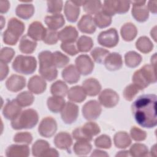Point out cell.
<instances>
[{
	"mask_svg": "<svg viewBox=\"0 0 157 157\" xmlns=\"http://www.w3.org/2000/svg\"><path fill=\"white\" fill-rule=\"evenodd\" d=\"M156 98L154 94H142L132 104L133 117L140 126L150 129L156 126Z\"/></svg>",
	"mask_w": 157,
	"mask_h": 157,
	"instance_id": "6da1fadb",
	"label": "cell"
},
{
	"mask_svg": "<svg viewBox=\"0 0 157 157\" xmlns=\"http://www.w3.org/2000/svg\"><path fill=\"white\" fill-rule=\"evenodd\" d=\"M132 80L140 90L147 88L150 83H156V66L152 64L144 65L134 73Z\"/></svg>",
	"mask_w": 157,
	"mask_h": 157,
	"instance_id": "7a4b0ae2",
	"label": "cell"
},
{
	"mask_svg": "<svg viewBox=\"0 0 157 157\" xmlns=\"http://www.w3.org/2000/svg\"><path fill=\"white\" fill-rule=\"evenodd\" d=\"M39 72L42 78L52 81L56 78L58 71L53 62V53L48 50L41 52L39 55Z\"/></svg>",
	"mask_w": 157,
	"mask_h": 157,
	"instance_id": "3957f363",
	"label": "cell"
},
{
	"mask_svg": "<svg viewBox=\"0 0 157 157\" xmlns=\"http://www.w3.org/2000/svg\"><path fill=\"white\" fill-rule=\"evenodd\" d=\"M38 120L39 115L37 111L28 109L21 112L15 119L12 120L11 126L15 130L31 129L37 124Z\"/></svg>",
	"mask_w": 157,
	"mask_h": 157,
	"instance_id": "277c9868",
	"label": "cell"
},
{
	"mask_svg": "<svg viewBox=\"0 0 157 157\" xmlns=\"http://www.w3.org/2000/svg\"><path fill=\"white\" fill-rule=\"evenodd\" d=\"M24 23L16 18H10L7 24V28L2 34L3 42L9 45H15L19 37L25 31Z\"/></svg>",
	"mask_w": 157,
	"mask_h": 157,
	"instance_id": "5b68a950",
	"label": "cell"
},
{
	"mask_svg": "<svg viewBox=\"0 0 157 157\" xmlns=\"http://www.w3.org/2000/svg\"><path fill=\"white\" fill-rule=\"evenodd\" d=\"M12 66L15 72L29 75L35 72L37 67V61L34 56L20 55L15 58Z\"/></svg>",
	"mask_w": 157,
	"mask_h": 157,
	"instance_id": "8992f818",
	"label": "cell"
},
{
	"mask_svg": "<svg viewBox=\"0 0 157 157\" xmlns=\"http://www.w3.org/2000/svg\"><path fill=\"white\" fill-rule=\"evenodd\" d=\"M101 129L99 126L94 122L86 123L82 127L77 128L72 131L73 138L77 140L90 142L93 136L99 134Z\"/></svg>",
	"mask_w": 157,
	"mask_h": 157,
	"instance_id": "52a82bcc",
	"label": "cell"
},
{
	"mask_svg": "<svg viewBox=\"0 0 157 157\" xmlns=\"http://www.w3.org/2000/svg\"><path fill=\"white\" fill-rule=\"evenodd\" d=\"M98 43L105 47L112 48L115 47L119 42V36L115 28H112L102 31L98 36Z\"/></svg>",
	"mask_w": 157,
	"mask_h": 157,
	"instance_id": "ba28073f",
	"label": "cell"
},
{
	"mask_svg": "<svg viewBox=\"0 0 157 157\" xmlns=\"http://www.w3.org/2000/svg\"><path fill=\"white\" fill-rule=\"evenodd\" d=\"M130 2L133 5L131 13L134 18L140 23L147 21L149 17V12L147 6L145 5L146 1H132Z\"/></svg>",
	"mask_w": 157,
	"mask_h": 157,
	"instance_id": "9c48e42d",
	"label": "cell"
},
{
	"mask_svg": "<svg viewBox=\"0 0 157 157\" xmlns=\"http://www.w3.org/2000/svg\"><path fill=\"white\" fill-rule=\"evenodd\" d=\"M57 130V123L56 120L51 117H47L40 121L38 131L39 134L44 137H51Z\"/></svg>",
	"mask_w": 157,
	"mask_h": 157,
	"instance_id": "30bf717a",
	"label": "cell"
},
{
	"mask_svg": "<svg viewBox=\"0 0 157 157\" xmlns=\"http://www.w3.org/2000/svg\"><path fill=\"white\" fill-rule=\"evenodd\" d=\"M78 115V107L76 104L71 102L65 103L61 111V117L64 123L66 124L73 123L77 119Z\"/></svg>",
	"mask_w": 157,
	"mask_h": 157,
	"instance_id": "8fae6325",
	"label": "cell"
},
{
	"mask_svg": "<svg viewBox=\"0 0 157 157\" xmlns=\"http://www.w3.org/2000/svg\"><path fill=\"white\" fill-rule=\"evenodd\" d=\"M101 107L98 102L95 100L88 101L82 107V114L88 120H96L101 115Z\"/></svg>",
	"mask_w": 157,
	"mask_h": 157,
	"instance_id": "7c38bea8",
	"label": "cell"
},
{
	"mask_svg": "<svg viewBox=\"0 0 157 157\" xmlns=\"http://www.w3.org/2000/svg\"><path fill=\"white\" fill-rule=\"evenodd\" d=\"M75 67L80 74L87 75L90 74L94 69V63L87 55H80L75 60Z\"/></svg>",
	"mask_w": 157,
	"mask_h": 157,
	"instance_id": "4fadbf2b",
	"label": "cell"
},
{
	"mask_svg": "<svg viewBox=\"0 0 157 157\" xmlns=\"http://www.w3.org/2000/svg\"><path fill=\"white\" fill-rule=\"evenodd\" d=\"M99 103L107 108H112L117 105L119 101V96L116 91L112 89H105L99 94Z\"/></svg>",
	"mask_w": 157,
	"mask_h": 157,
	"instance_id": "5bb4252c",
	"label": "cell"
},
{
	"mask_svg": "<svg viewBox=\"0 0 157 157\" xmlns=\"http://www.w3.org/2000/svg\"><path fill=\"white\" fill-rule=\"evenodd\" d=\"M21 107L16 99L8 101L3 108L2 115L6 119L12 120L20 113Z\"/></svg>",
	"mask_w": 157,
	"mask_h": 157,
	"instance_id": "9a60e30c",
	"label": "cell"
},
{
	"mask_svg": "<svg viewBox=\"0 0 157 157\" xmlns=\"http://www.w3.org/2000/svg\"><path fill=\"white\" fill-rule=\"evenodd\" d=\"M26 85V78L23 76L13 74L6 82L7 89L12 92H18Z\"/></svg>",
	"mask_w": 157,
	"mask_h": 157,
	"instance_id": "2e32d148",
	"label": "cell"
},
{
	"mask_svg": "<svg viewBox=\"0 0 157 157\" xmlns=\"http://www.w3.org/2000/svg\"><path fill=\"white\" fill-rule=\"evenodd\" d=\"M55 145L61 150H64L71 153V147L72 144V139L71 135L66 132H60L56 135L54 139Z\"/></svg>",
	"mask_w": 157,
	"mask_h": 157,
	"instance_id": "e0dca14e",
	"label": "cell"
},
{
	"mask_svg": "<svg viewBox=\"0 0 157 157\" xmlns=\"http://www.w3.org/2000/svg\"><path fill=\"white\" fill-rule=\"evenodd\" d=\"M104 64L106 69L110 71H115L120 69L123 66L121 56L116 52L109 53L105 58Z\"/></svg>",
	"mask_w": 157,
	"mask_h": 157,
	"instance_id": "ac0fdd59",
	"label": "cell"
},
{
	"mask_svg": "<svg viewBox=\"0 0 157 157\" xmlns=\"http://www.w3.org/2000/svg\"><path fill=\"white\" fill-rule=\"evenodd\" d=\"M47 83L45 79L39 75H34L31 77L28 81V88L33 93L38 94L45 91Z\"/></svg>",
	"mask_w": 157,
	"mask_h": 157,
	"instance_id": "d6986e66",
	"label": "cell"
},
{
	"mask_svg": "<svg viewBox=\"0 0 157 157\" xmlns=\"http://www.w3.org/2000/svg\"><path fill=\"white\" fill-rule=\"evenodd\" d=\"M78 29L83 33L93 34L96 29L94 18L90 15H84L77 23Z\"/></svg>",
	"mask_w": 157,
	"mask_h": 157,
	"instance_id": "ffe728a7",
	"label": "cell"
},
{
	"mask_svg": "<svg viewBox=\"0 0 157 157\" xmlns=\"http://www.w3.org/2000/svg\"><path fill=\"white\" fill-rule=\"evenodd\" d=\"M29 153V148L27 144H13L9 146L6 150V155L8 157H27Z\"/></svg>",
	"mask_w": 157,
	"mask_h": 157,
	"instance_id": "44dd1931",
	"label": "cell"
},
{
	"mask_svg": "<svg viewBox=\"0 0 157 157\" xmlns=\"http://www.w3.org/2000/svg\"><path fill=\"white\" fill-rule=\"evenodd\" d=\"M45 29L40 21H33L28 27L27 35L36 41L42 40L45 34Z\"/></svg>",
	"mask_w": 157,
	"mask_h": 157,
	"instance_id": "7402d4cb",
	"label": "cell"
},
{
	"mask_svg": "<svg viewBox=\"0 0 157 157\" xmlns=\"http://www.w3.org/2000/svg\"><path fill=\"white\" fill-rule=\"evenodd\" d=\"M64 12L67 20L71 23L75 22L80 14V7L74 1H67L64 5Z\"/></svg>",
	"mask_w": 157,
	"mask_h": 157,
	"instance_id": "603a6c76",
	"label": "cell"
},
{
	"mask_svg": "<svg viewBox=\"0 0 157 157\" xmlns=\"http://www.w3.org/2000/svg\"><path fill=\"white\" fill-rule=\"evenodd\" d=\"M78 36V31L72 26H66L58 32V39L62 42H75Z\"/></svg>",
	"mask_w": 157,
	"mask_h": 157,
	"instance_id": "cb8c5ba5",
	"label": "cell"
},
{
	"mask_svg": "<svg viewBox=\"0 0 157 157\" xmlns=\"http://www.w3.org/2000/svg\"><path fill=\"white\" fill-rule=\"evenodd\" d=\"M82 87L86 94L90 96H95L101 90V85L99 81L94 78L85 80L82 83Z\"/></svg>",
	"mask_w": 157,
	"mask_h": 157,
	"instance_id": "d4e9b609",
	"label": "cell"
},
{
	"mask_svg": "<svg viewBox=\"0 0 157 157\" xmlns=\"http://www.w3.org/2000/svg\"><path fill=\"white\" fill-rule=\"evenodd\" d=\"M62 77L67 83L73 84L77 83L80 79V73L75 66L70 64L64 68L61 74Z\"/></svg>",
	"mask_w": 157,
	"mask_h": 157,
	"instance_id": "484cf974",
	"label": "cell"
},
{
	"mask_svg": "<svg viewBox=\"0 0 157 157\" xmlns=\"http://www.w3.org/2000/svg\"><path fill=\"white\" fill-rule=\"evenodd\" d=\"M44 21L48 26V28L55 31L61 28L65 23L64 17L61 13L46 16L45 17Z\"/></svg>",
	"mask_w": 157,
	"mask_h": 157,
	"instance_id": "4316f807",
	"label": "cell"
},
{
	"mask_svg": "<svg viewBox=\"0 0 157 157\" xmlns=\"http://www.w3.org/2000/svg\"><path fill=\"white\" fill-rule=\"evenodd\" d=\"M36 47V41L31 39L26 34L24 35L21 37L18 48L21 53L25 54H30L34 52Z\"/></svg>",
	"mask_w": 157,
	"mask_h": 157,
	"instance_id": "83f0119b",
	"label": "cell"
},
{
	"mask_svg": "<svg viewBox=\"0 0 157 157\" xmlns=\"http://www.w3.org/2000/svg\"><path fill=\"white\" fill-rule=\"evenodd\" d=\"M67 98L71 101L75 102H82L86 97V94L83 87L74 86L71 87L67 91Z\"/></svg>",
	"mask_w": 157,
	"mask_h": 157,
	"instance_id": "f1b7e54d",
	"label": "cell"
},
{
	"mask_svg": "<svg viewBox=\"0 0 157 157\" xmlns=\"http://www.w3.org/2000/svg\"><path fill=\"white\" fill-rule=\"evenodd\" d=\"M121 36L125 41H131L135 39L137 34V29L136 26L131 23L124 24L120 29Z\"/></svg>",
	"mask_w": 157,
	"mask_h": 157,
	"instance_id": "f546056e",
	"label": "cell"
},
{
	"mask_svg": "<svg viewBox=\"0 0 157 157\" xmlns=\"http://www.w3.org/2000/svg\"><path fill=\"white\" fill-rule=\"evenodd\" d=\"M34 13V7L31 4H21L17 6L15 10L16 15L20 18L28 20Z\"/></svg>",
	"mask_w": 157,
	"mask_h": 157,
	"instance_id": "4dcf8cb0",
	"label": "cell"
},
{
	"mask_svg": "<svg viewBox=\"0 0 157 157\" xmlns=\"http://www.w3.org/2000/svg\"><path fill=\"white\" fill-rule=\"evenodd\" d=\"M47 104L51 112L56 113L61 111L65 104V100L63 97L53 96L47 99Z\"/></svg>",
	"mask_w": 157,
	"mask_h": 157,
	"instance_id": "1f68e13d",
	"label": "cell"
},
{
	"mask_svg": "<svg viewBox=\"0 0 157 157\" xmlns=\"http://www.w3.org/2000/svg\"><path fill=\"white\" fill-rule=\"evenodd\" d=\"M113 142L117 148H126L131 144V139L126 132L120 131L114 135Z\"/></svg>",
	"mask_w": 157,
	"mask_h": 157,
	"instance_id": "d6a6232c",
	"label": "cell"
},
{
	"mask_svg": "<svg viewBox=\"0 0 157 157\" xmlns=\"http://www.w3.org/2000/svg\"><path fill=\"white\" fill-rule=\"evenodd\" d=\"M50 148L47 141L39 139L34 142L32 146V153L34 156H44V154Z\"/></svg>",
	"mask_w": 157,
	"mask_h": 157,
	"instance_id": "836d02e7",
	"label": "cell"
},
{
	"mask_svg": "<svg viewBox=\"0 0 157 157\" xmlns=\"http://www.w3.org/2000/svg\"><path fill=\"white\" fill-rule=\"evenodd\" d=\"M142 60L140 54L134 52L129 51L124 55V61L126 65L131 68H134L139 66Z\"/></svg>",
	"mask_w": 157,
	"mask_h": 157,
	"instance_id": "e575fe53",
	"label": "cell"
},
{
	"mask_svg": "<svg viewBox=\"0 0 157 157\" xmlns=\"http://www.w3.org/2000/svg\"><path fill=\"white\" fill-rule=\"evenodd\" d=\"M50 91L53 96L64 97L68 91V88L65 82L62 80H57L50 87Z\"/></svg>",
	"mask_w": 157,
	"mask_h": 157,
	"instance_id": "d590c367",
	"label": "cell"
},
{
	"mask_svg": "<svg viewBox=\"0 0 157 157\" xmlns=\"http://www.w3.org/2000/svg\"><path fill=\"white\" fill-rule=\"evenodd\" d=\"M136 47L140 52L148 53L153 50V44L147 36H141L137 40Z\"/></svg>",
	"mask_w": 157,
	"mask_h": 157,
	"instance_id": "8d00e7d4",
	"label": "cell"
},
{
	"mask_svg": "<svg viewBox=\"0 0 157 157\" xmlns=\"http://www.w3.org/2000/svg\"><path fill=\"white\" fill-rule=\"evenodd\" d=\"M102 6L100 1H84L83 9L88 15H96L101 10Z\"/></svg>",
	"mask_w": 157,
	"mask_h": 157,
	"instance_id": "74e56055",
	"label": "cell"
},
{
	"mask_svg": "<svg viewBox=\"0 0 157 157\" xmlns=\"http://www.w3.org/2000/svg\"><path fill=\"white\" fill-rule=\"evenodd\" d=\"M77 47L79 52H89L93 46V41L92 39L86 36H82L77 40Z\"/></svg>",
	"mask_w": 157,
	"mask_h": 157,
	"instance_id": "f35d334b",
	"label": "cell"
},
{
	"mask_svg": "<svg viewBox=\"0 0 157 157\" xmlns=\"http://www.w3.org/2000/svg\"><path fill=\"white\" fill-rule=\"evenodd\" d=\"M92 145L87 141L77 140L73 147L74 153L77 155H86L91 150Z\"/></svg>",
	"mask_w": 157,
	"mask_h": 157,
	"instance_id": "ab89813d",
	"label": "cell"
},
{
	"mask_svg": "<svg viewBox=\"0 0 157 157\" xmlns=\"http://www.w3.org/2000/svg\"><path fill=\"white\" fill-rule=\"evenodd\" d=\"M94 21L96 26L99 28H104L110 25L112 23V17L104 13L101 10L94 15Z\"/></svg>",
	"mask_w": 157,
	"mask_h": 157,
	"instance_id": "60d3db41",
	"label": "cell"
},
{
	"mask_svg": "<svg viewBox=\"0 0 157 157\" xmlns=\"http://www.w3.org/2000/svg\"><path fill=\"white\" fill-rule=\"evenodd\" d=\"M16 100L20 106L28 107L33 103L34 98L31 93L28 91H25L17 95Z\"/></svg>",
	"mask_w": 157,
	"mask_h": 157,
	"instance_id": "b9f144b4",
	"label": "cell"
},
{
	"mask_svg": "<svg viewBox=\"0 0 157 157\" xmlns=\"http://www.w3.org/2000/svg\"><path fill=\"white\" fill-rule=\"evenodd\" d=\"M128 152L132 156H146L148 154V149L145 145L136 143L131 147Z\"/></svg>",
	"mask_w": 157,
	"mask_h": 157,
	"instance_id": "7bdbcfd3",
	"label": "cell"
},
{
	"mask_svg": "<svg viewBox=\"0 0 157 157\" xmlns=\"http://www.w3.org/2000/svg\"><path fill=\"white\" fill-rule=\"evenodd\" d=\"M109 54V51L101 47H96L91 52L93 60L99 64L104 63L106 56Z\"/></svg>",
	"mask_w": 157,
	"mask_h": 157,
	"instance_id": "ee69618b",
	"label": "cell"
},
{
	"mask_svg": "<svg viewBox=\"0 0 157 157\" xmlns=\"http://www.w3.org/2000/svg\"><path fill=\"white\" fill-rule=\"evenodd\" d=\"M69 61V58L66 55L63 54L61 52L59 51H56L53 53V62L54 66L56 67H63L66 66Z\"/></svg>",
	"mask_w": 157,
	"mask_h": 157,
	"instance_id": "f6af8a7d",
	"label": "cell"
},
{
	"mask_svg": "<svg viewBox=\"0 0 157 157\" xmlns=\"http://www.w3.org/2000/svg\"><path fill=\"white\" fill-rule=\"evenodd\" d=\"M42 40L48 45L55 44L58 40V33L55 30L46 28Z\"/></svg>",
	"mask_w": 157,
	"mask_h": 157,
	"instance_id": "bcb514c9",
	"label": "cell"
},
{
	"mask_svg": "<svg viewBox=\"0 0 157 157\" xmlns=\"http://www.w3.org/2000/svg\"><path fill=\"white\" fill-rule=\"evenodd\" d=\"M94 145L96 147L100 148L109 149L112 145L111 139L109 136L105 134H102L95 139Z\"/></svg>",
	"mask_w": 157,
	"mask_h": 157,
	"instance_id": "7dc6e473",
	"label": "cell"
},
{
	"mask_svg": "<svg viewBox=\"0 0 157 157\" xmlns=\"http://www.w3.org/2000/svg\"><path fill=\"white\" fill-rule=\"evenodd\" d=\"M33 140V136L28 132H17L13 137V141L17 143H24L25 144H30Z\"/></svg>",
	"mask_w": 157,
	"mask_h": 157,
	"instance_id": "c3c4849f",
	"label": "cell"
},
{
	"mask_svg": "<svg viewBox=\"0 0 157 157\" xmlns=\"http://www.w3.org/2000/svg\"><path fill=\"white\" fill-rule=\"evenodd\" d=\"M15 55V51L13 48L9 47H4L1 50L0 59L1 62L4 63H10Z\"/></svg>",
	"mask_w": 157,
	"mask_h": 157,
	"instance_id": "681fc988",
	"label": "cell"
},
{
	"mask_svg": "<svg viewBox=\"0 0 157 157\" xmlns=\"http://www.w3.org/2000/svg\"><path fill=\"white\" fill-rule=\"evenodd\" d=\"M139 89L134 84H130L127 86L123 91V96L124 99L128 101L133 99L136 94L139 91Z\"/></svg>",
	"mask_w": 157,
	"mask_h": 157,
	"instance_id": "f907efd6",
	"label": "cell"
},
{
	"mask_svg": "<svg viewBox=\"0 0 157 157\" xmlns=\"http://www.w3.org/2000/svg\"><path fill=\"white\" fill-rule=\"evenodd\" d=\"M47 12L51 13L57 14L61 12L63 9V1H48Z\"/></svg>",
	"mask_w": 157,
	"mask_h": 157,
	"instance_id": "816d5d0a",
	"label": "cell"
},
{
	"mask_svg": "<svg viewBox=\"0 0 157 157\" xmlns=\"http://www.w3.org/2000/svg\"><path fill=\"white\" fill-rule=\"evenodd\" d=\"M130 135L131 138L137 142L143 141L146 139L147 133L145 131L136 127L133 126L130 130Z\"/></svg>",
	"mask_w": 157,
	"mask_h": 157,
	"instance_id": "f5cc1de1",
	"label": "cell"
},
{
	"mask_svg": "<svg viewBox=\"0 0 157 157\" xmlns=\"http://www.w3.org/2000/svg\"><path fill=\"white\" fill-rule=\"evenodd\" d=\"M115 2L116 1H105L102 6L101 11L110 17L115 15L116 14Z\"/></svg>",
	"mask_w": 157,
	"mask_h": 157,
	"instance_id": "db71d44e",
	"label": "cell"
},
{
	"mask_svg": "<svg viewBox=\"0 0 157 157\" xmlns=\"http://www.w3.org/2000/svg\"><path fill=\"white\" fill-rule=\"evenodd\" d=\"M61 48L71 56H74L79 52L75 42H62Z\"/></svg>",
	"mask_w": 157,
	"mask_h": 157,
	"instance_id": "11a10c76",
	"label": "cell"
},
{
	"mask_svg": "<svg viewBox=\"0 0 157 157\" xmlns=\"http://www.w3.org/2000/svg\"><path fill=\"white\" fill-rule=\"evenodd\" d=\"M130 7V1H116L115 10L116 13L122 14L127 12Z\"/></svg>",
	"mask_w": 157,
	"mask_h": 157,
	"instance_id": "9f6ffc18",
	"label": "cell"
},
{
	"mask_svg": "<svg viewBox=\"0 0 157 157\" xmlns=\"http://www.w3.org/2000/svg\"><path fill=\"white\" fill-rule=\"evenodd\" d=\"M9 67L7 64L1 62V80L2 81L8 75Z\"/></svg>",
	"mask_w": 157,
	"mask_h": 157,
	"instance_id": "6f0895ef",
	"label": "cell"
},
{
	"mask_svg": "<svg viewBox=\"0 0 157 157\" xmlns=\"http://www.w3.org/2000/svg\"><path fill=\"white\" fill-rule=\"evenodd\" d=\"M10 7V4L8 1H0V11L1 13H6Z\"/></svg>",
	"mask_w": 157,
	"mask_h": 157,
	"instance_id": "680465c9",
	"label": "cell"
},
{
	"mask_svg": "<svg viewBox=\"0 0 157 157\" xmlns=\"http://www.w3.org/2000/svg\"><path fill=\"white\" fill-rule=\"evenodd\" d=\"M156 1H150L148 2L147 8L148 10H150L151 13L155 14L156 13Z\"/></svg>",
	"mask_w": 157,
	"mask_h": 157,
	"instance_id": "91938a15",
	"label": "cell"
},
{
	"mask_svg": "<svg viewBox=\"0 0 157 157\" xmlns=\"http://www.w3.org/2000/svg\"><path fill=\"white\" fill-rule=\"evenodd\" d=\"M59 153L58 151L52 148H49L48 150L46 151V153L44 154V156H58Z\"/></svg>",
	"mask_w": 157,
	"mask_h": 157,
	"instance_id": "94428289",
	"label": "cell"
},
{
	"mask_svg": "<svg viewBox=\"0 0 157 157\" xmlns=\"http://www.w3.org/2000/svg\"><path fill=\"white\" fill-rule=\"evenodd\" d=\"M91 156H109V155L104 151H101L99 150H94L92 154L91 155Z\"/></svg>",
	"mask_w": 157,
	"mask_h": 157,
	"instance_id": "6125c7cd",
	"label": "cell"
},
{
	"mask_svg": "<svg viewBox=\"0 0 157 157\" xmlns=\"http://www.w3.org/2000/svg\"><path fill=\"white\" fill-rule=\"evenodd\" d=\"M156 26H155L153 29H151V31L150 32V34L151 37H153V40L156 42Z\"/></svg>",
	"mask_w": 157,
	"mask_h": 157,
	"instance_id": "be15d7a7",
	"label": "cell"
},
{
	"mask_svg": "<svg viewBox=\"0 0 157 157\" xmlns=\"http://www.w3.org/2000/svg\"><path fill=\"white\" fill-rule=\"evenodd\" d=\"M129 155V153H128V151H119L118 153H117L116 155V156H128Z\"/></svg>",
	"mask_w": 157,
	"mask_h": 157,
	"instance_id": "e7e4bbea",
	"label": "cell"
},
{
	"mask_svg": "<svg viewBox=\"0 0 157 157\" xmlns=\"http://www.w3.org/2000/svg\"><path fill=\"white\" fill-rule=\"evenodd\" d=\"M3 20H4V18L2 16H1V29L3 28V25H4V23L2 22Z\"/></svg>",
	"mask_w": 157,
	"mask_h": 157,
	"instance_id": "03108f58",
	"label": "cell"
}]
</instances>
